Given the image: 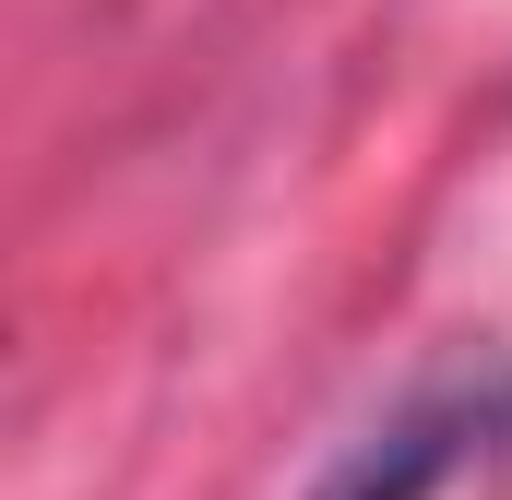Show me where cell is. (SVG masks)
<instances>
[{
  "mask_svg": "<svg viewBox=\"0 0 512 500\" xmlns=\"http://www.w3.org/2000/svg\"><path fill=\"white\" fill-rule=\"evenodd\" d=\"M489 417H501V381H453V393H429V405H405V417H382L334 477L310 500H429L477 441H489Z\"/></svg>",
  "mask_w": 512,
  "mask_h": 500,
  "instance_id": "6da1fadb",
  "label": "cell"
}]
</instances>
